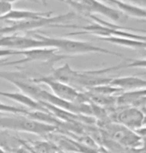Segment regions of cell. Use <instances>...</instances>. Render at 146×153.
<instances>
[{
  "label": "cell",
  "mask_w": 146,
  "mask_h": 153,
  "mask_svg": "<svg viewBox=\"0 0 146 153\" xmlns=\"http://www.w3.org/2000/svg\"><path fill=\"white\" fill-rule=\"evenodd\" d=\"M20 55H23L24 58H22L23 63L28 62H42V63H55L60 60L69 58L70 56L64 55L59 53L54 48H32L27 50L19 51Z\"/></svg>",
  "instance_id": "7"
},
{
  "label": "cell",
  "mask_w": 146,
  "mask_h": 153,
  "mask_svg": "<svg viewBox=\"0 0 146 153\" xmlns=\"http://www.w3.org/2000/svg\"><path fill=\"white\" fill-rule=\"evenodd\" d=\"M12 10V4L5 3V2H0V18L7 14L9 11Z\"/></svg>",
  "instance_id": "14"
},
{
  "label": "cell",
  "mask_w": 146,
  "mask_h": 153,
  "mask_svg": "<svg viewBox=\"0 0 146 153\" xmlns=\"http://www.w3.org/2000/svg\"><path fill=\"white\" fill-rule=\"evenodd\" d=\"M75 10L85 14V15H89V14L93 13L101 14L115 22V24L120 22H125L127 19V15H125L120 10L102 3L98 0H80L78 3H76Z\"/></svg>",
  "instance_id": "6"
},
{
  "label": "cell",
  "mask_w": 146,
  "mask_h": 153,
  "mask_svg": "<svg viewBox=\"0 0 146 153\" xmlns=\"http://www.w3.org/2000/svg\"><path fill=\"white\" fill-rule=\"evenodd\" d=\"M75 12H68L61 14L58 16H50L46 18H40L37 20H29V21H18L10 26L0 27V37L6 35H13V34L23 32V31H32L36 30L40 27L52 26L58 23H65L69 20L75 18Z\"/></svg>",
  "instance_id": "3"
},
{
  "label": "cell",
  "mask_w": 146,
  "mask_h": 153,
  "mask_svg": "<svg viewBox=\"0 0 146 153\" xmlns=\"http://www.w3.org/2000/svg\"><path fill=\"white\" fill-rule=\"evenodd\" d=\"M15 54H19V51L11 50V49H6V48H0V58H3V57H6V56L15 55Z\"/></svg>",
  "instance_id": "15"
},
{
  "label": "cell",
  "mask_w": 146,
  "mask_h": 153,
  "mask_svg": "<svg viewBox=\"0 0 146 153\" xmlns=\"http://www.w3.org/2000/svg\"><path fill=\"white\" fill-rule=\"evenodd\" d=\"M145 93V88L131 91H123L121 92V94L116 95V106L117 107H136L144 111Z\"/></svg>",
  "instance_id": "8"
},
{
  "label": "cell",
  "mask_w": 146,
  "mask_h": 153,
  "mask_svg": "<svg viewBox=\"0 0 146 153\" xmlns=\"http://www.w3.org/2000/svg\"><path fill=\"white\" fill-rule=\"evenodd\" d=\"M109 85L118 88L122 91H131L145 88L146 81L144 78H140L137 76H124L111 78Z\"/></svg>",
  "instance_id": "10"
},
{
  "label": "cell",
  "mask_w": 146,
  "mask_h": 153,
  "mask_svg": "<svg viewBox=\"0 0 146 153\" xmlns=\"http://www.w3.org/2000/svg\"><path fill=\"white\" fill-rule=\"evenodd\" d=\"M58 1H61V2H64V3H65V1H64V0H58Z\"/></svg>",
  "instance_id": "20"
},
{
  "label": "cell",
  "mask_w": 146,
  "mask_h": 153,
  "mask_svg": "<svg viewBox=\"0 0 146 153\" xmlns=\"http://www.w3.org/2000/svg\"><path fill=\"white\" fill-rule=\"evenodd\" d=\"M108 118L133 131L145 127V112L136 107H115Z\"/></svg>",
  "instance_id": "5"
},
{
  "label": "cell",
  "mask_w": 146,
  "mask_h": 153,
  "mask_svg": "<svg viewBox=\"0 0 146 153\" xmlns=\"http://www.w3.org/2000/svg\"><path fill=\"white\" fill-rule=\"evenodd\" d=\"M0 95L4 96L6 98L18 102L20 104L24 105L28 110H32V111H46L48 112L46 109L43 107V105L39 102L36 101L35 99L31 98L27 95L23 94L22 92H4V91H0Z\"/></svg>",
  "instance_id": "11"
},
{
  "label": "cell",
  "mask_w": 146,
  "mask_h": 153,
  "mask_svg": "<svg viewBox=\"0 0 146 153\" xmlns=\"http://www.w3.org/2000/svg\"><path fill=\"white\" fill-rule=\"evenodd\" d=\"M119 1H122V2H125V3H134V5L138 6V5H141L142 8H144V5H145V0H119Z\"/></svg>",
  "instance_id": "16"
},
{
  "label": "cell",
  "mask_w": 146,
  "mask_h": 153,
  "mask_svg": "<svg viewBox=\"0 0 146 153\" xmlns=\"http://www.w3.org/2000/svg\"><path fill=\"white\" fill-rule=\"evenodd\" d=\"M57 153H67V152H65V151H62V150L58 149V150H57Z\"/></svg>",
  "instance_id": "19"
},
{
  "label": "cell",
  "mask_w": 146,
  "mask_h": 153,
  "mask_svg": "<svg viewBox=\"0 0 146 153\" xmlns=\"http://www.w3.org/2000/svg\"><path fill=\"white\" fill-rule=\"evenodd\" d=\"M103 41H107L113 44H117L123 47H127L131 49H145L146 44L144 40H135L130 38H124V37H117V36H111V37H101L99 38Z\"/></svg>",
  "instance_id": "12"
},
{
  "label": "cell",
  "mask_w": 146,
  "mask_h": 153,
  "mask_svg": "<svg viewBox=\"0 0 146 153\" xmlns=\"http://www.w3.org/2000/svg\"><path fill=\"white\" fill-rule=\"evenodd\" d=\"M129 150H131L132 153H145L144 146H140V147H137V148H132Z\"/></svg>",
  "instance_id": "17"
},
{
  "label": "cell",
  "mask_w": 146,
  "mask_h": 153,
  "mask_svg": "<svg viewBox=\"0 0 146 153\" xmlns=\"http://www.w3.org/2000/svg\"><path fill=\"white\" fill-rule=\"evenodd\" d=\"M95 124L101 129V133L106 134L107 138L120 146L128 149L144 146V137L121 124L113 122L109 118L98 120Z\"/></svg>",
  "instance_id": "2"
},
{
  "label": "cell",
  "mask_w": 146,
  "mask_h": 153,
  "mask_svg": "<svg viewBox=\"0 0 146 153\" xmlns=\"http://www.w3.org/2000/svg\"><path fill=\"white\" fill-rule=\"evenodd\" d=\"M31 80L36 84H45L49 86L53 94L60 99L72 103H89V100H88L85 92L77 90L72 86L65 84V83L53 80L52 78H50L49 75L34 77V78H31Z\"/></svg>",
  "instance_id": "4"
},
{
  "label": "cell",
  "mask_w": 146,
  "mask_h": 153,
  "mask_svg": "<svg viewBox=\"0 0 146 153\" xmlns=\"http://www.w3.org/2000/svg\"><path fill=\"white\" fill-rule=\"evenodd\" d=\"M29 111L27 108L24 107H15V106H11L4 104L3 102L0 101V113H9V114H20L27 116L29 114Z\"/></svg>",
  "instance_id": "13"
},
{
  "label": "cell",
  "mask_w": 146,
  "mask_h": 153,
  "mask_svg": "<svg viewBox=\"0 0 146 153\" xmlns=\"http://www.w3.org/2000/svg\"><path fill=\"white\" fill-rule=\"evenodd\" d=\"M16 1H20V0H0V2H5V3L12 4ZM27 1H38V0H27Z\"/></svg>",
  "instance_id": "18"
},
{
  "label": "cell",
  "mask_w": 146,
  "mask_h": 153,
  "mask_svg": "<svg viewBox=\"0 0 146 153\" xmlns=\"http://www.w3.org/2000/svg\"><path fill=\"white\" fill-rule=\"evenodd\" d=\"M35 38L42 40L46 47L48 48H54L58 51L59 53L64 54V55H79V54H86V53H105V54H111V55L118 56L120 58L126 60L128 58L124 57L122 54L113 52L108 49L99 47L92 44L89 42L85 41H78V40H71V39H65V38H54V37H47L42 34L34 33Z\"/></svg>",
  "instance_id": "1"
},
{
  "label": "cell",
  "mask_w": 146,
  "mask_h": 153,
  "mask_svg": "<svg viewBox=\"0 0 146 153\" xmlns=\"http://www.w3.org/2000/svg\"><path fill=\"white\" fill-rule=\"evenodd\" d=\"M52 12H41V11H31V10H11L1 20L3 21H29V20H37L40 18L50 17Z\"/></svg>",
  "instance_id": "9"
}]
</instances>
